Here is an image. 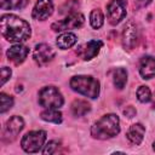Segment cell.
I'll return each instance as SVG.
<instances>
[{"label": "cell", "mask_w": 155, "mask_h": 155, "mask_svg": "<svg viewBox=\"0 0 155 155\" xmlns=\"http://www.w3.org/2000/svg\"><path fill=\"white\" fill-rule=\"evenodd\" d=\"M28 0H1L2 10H22L28 5Z\"/></svg>", "instance_id": "21"}, {"label": "cell", "mask_w": 155, "mask_h": 155, "mask_svg": "<svg viewBox=\"0 0 155 155\" xmlns=\"http://www.w3.org/2000/svg\"><path fill=\"white\" fill-rule=\"evenodd\" d=\"M102 47H103L102 40H90V41L80 45L76 48L75 53L82 61H91L99 53Z\"/></svg>", "instance_id": "10"}, {"label": "cell", "mask_w": 155, "mask_h": 155, "mask_svg": "<svg viewBox=\"0 0 155 155\" xmlns=\"http://www.w3.org/2000/svg\"><path fill=\"white\" fill-rule=\"evenodd\" d=\"M59 145H61V143L58 140H50L46 145H44V149L41 150V153L42 154H54V153H57Z\"/></svg>", "instance_id": "25"}, {"label": "cell", "mask_w": 155, "mask_h": 155, "mask_svg": "<svg viewBox=\"0 0 155 155\" xmlns=\"http://www.w3.org/2000/svg\"><path fill=\"white\" fill-rule=\"evenodd\" d=\"M90 24L93 29H99L103 27L104 24V15L102 12V10L99 8H94L91 11L90 13Z\"/></svg>", "instance_id": "20"}, {"label": "cell", "mask_w": 155, "mask_h": 155, "mask_svg": "<svg viewBox=\"0 0 155 155\" xmlns=\"http://www.w3.org/2000/svg\"><path fill=\"white\" fill-rule=\"evenodd\" d=\"M40 117L44 121L47 122H53V124H61L63 121V115L58 109H53V108H48L45 109L44 111H41Z\"/></svg>", "instance_id": "18"}, {"label": "cell", "mask_w": 155, "mask_h": 155, "mask_svg": "<svg viewBox=\"0 0 155 155\" xmlns=\"http://www.w3.org/2000/svg\"><path fill=\"white\" fill-rule=\"evenodd\" d=\"M127 70L122 67H119L114 70V74H113V82H114V86L117 88V90H122L127 82Z\"/></svg>", "instance_id": "19"}, {"label": "cell", "mask_w": 155, "mask_h": 155, "mask_svg": "<svg viewBox=\"0 0 155 155\" xmlns=\"http://www.w3.org/2000/svg\"><path fill=\"white\" fill-rule=\"evenodd\" d=\"M69 86L73 91L91 99L98 98L101 92L99 81L91 75H74L69 81Z\"/></svg>", "instance_id": "3"}, {"label": "cell", "mask_w": 155, "mask_h": 155, "mask_svg": "<svg viewBox=\"0 0 155 155\" xmlns=\"http://www.w3.org/2000/svg\"><path fill=\"white\" fill-rule=\"evenodd\" d=\"M153 150L155 151V140H154V143H153Z\"/></svg>", "instance_id": "29"}, {"label": "cell", "mask_w": 155, "mask_h": 155, "mask_svg": "<svg viewBox=\"0 0 155 155\" xmlns=\"http://www.w3.org/2000/svg\"><path fill=\"white\" fill-rule=\"evenodd\" d=\"M76 42H78V36L70 31L62 33L61 35H58V38L56 40V45L59 50H68V48L73 47Z\"/></svg>", "instance_id": "16"}, {"label": "cell", "mask_w": 155, "mask_h": 155, "mask_svg": "<svg viewBox=\"0 0 155 155\" xmlns=\"http://www.w3.org/2000/svg\"><path fill=\"white\" fill-rule=\"evenodd\" d=\"M84 23H85V16L80 12H73V13H69L64 19L52 23L51 29L53 31H65L70 29L81 28Z\"/></svg>", "instance_id": "7"}, {"label": "cell", "mask_w": 155, "mask_h": 155, "mask_svg": "<svg viewBox=\"0 0 155 155\" xmlns=\"http://www.w3.org/2000/svg\"><path fill=\"white\" fill-rule=\"evenodd\" d=\"M151 1H153V0H136L138 7H145V6H148Z\"/></svg>", "instance_id": "28"}, {"label": "cell", "mask_w": 155, "mask_h": 155, "mask_svg": "<svg viewBox=\"0 0 155 155\" xmlns=\"http://www.w3.org/2000/svg\"><path fill=\"white\" fill-rule=\"evenodd\" d=\"M11 75H12L11 68H8V67H2L1 68V86H4L6 84V81L10 80Z\"/></svg>", "instance_id": "26"}, {"label": "cell", "mask_w": 155, "mask_h": 155, "mask_svg": "<svg viewBox=\"0 0 155 155\" xmlns=\"http://www.w3.org/2000/svg\"><path fill=\"white\" fill-rule=\"evenodd\" d=\"M38 102L45 109H59L64 104V98L56 86H45L39 91Z\"/></svg>", "instance_id": "4"}, {"label": "cell", "mask_w": 155, "mask_h": 155, "mask_svg": "<svg viewBox=\"0 0 155 155\" xmlns=\"http://www.w3.org/2000/svg\"><path fill=\"white\" fill-rule=\"evenodd\" d=\"M136 114H137V110H136V108L132 107V105H128V107H126V108L124 109V115H125L126 117H128V119H132L133 116H136Z\"/></svg>", "instance_id": "27"}, {"label": "cell", "mask_w": 155, "mask_h": 155, "mask_svg": "<svg viewBox=\"0 0 155 155\" xmlns=\"http://www.w3.org/2000/svg\"><path fill=\"white\" fill-rule=\"evenodd\" d=\"M71 114L74 116H84L86 115L87 113L91 111V104L87 102V101H84V99H75L73 103H71Z\"/></svg>", "instance_id": "17"}, {"label": "cell", "mask_w": 155, "mask_h": 155, "mask_svg": "<svg viewBox=\"0 0 155 155\" xmlns=\"http://www.w3.org/2000/svg\"><path fill=\"white\" fill-rule=\"evenodd\" d=\"M137 99L140 102V103H149L151 101V91L148 86L145 85H140L138 88H137Z\"/></svg>", "instance_id": "22"}, {"label": "cell", "mask_w": 155, "mask_h": 155, "mask_svg": "<svg viewBox=\"0 0 155 155\" xmlns=\"http://www.w3.org/2000/svg\"><path fill=\"white\" fill-rule=\"evenodd\" d=\"M144 133H145V127L140 122H137L130 126V128L126 132V138L131 144L139 145L143 142Z\"/></svg>", "instance_id": "15"}, {"label": "cell", "mask_w": 155, "mask_h": 155, "mask_svg": "<svg viewBox=\"0 0 155 155\" xmlns=\"http://www.w3.org/2000/svg\"><path fill=\"white\" fill-rule=\"evenodd\" d=\"M1 34L11 42H22L30 38L31 29L29 23L12 13H5L1 16Z\"/></svg>", "instance_id": "1"}, {"label": "cell", "mask_w": 155, "mask_h": 155, "mask_svg": "<svg viewBox=\"0 0 155 155\" xmlns=\"http://www.w3.org/2000/svg\"><path fill=\"white\" fill-rule=\"evenodd\" d=\"M13 97L1 92L0 93V113L1 114H5L7 110H10L12 107H13Z\"/></svg>", "instance_id": "23"}, {"label": "cell", "mask_w": 155, "mask_h": 155, "mask_svg": "<svg viewBox=\"0 0 155 155\" xmlns=\"http://www.w3.org/2000/svg\"><path fill=\"white\" fill-rule=\"evenodd\" d=\"M79 7V1L78 0H68L65 1L61 7H59V13L62 15H69L75 12V10Z\"/></svg>", "instance_id": "24"}, {"label": "cell", "mask_w": 155, "mask_h": 155, "mask_svg": "<svg viewBox=\"0 0 155 155\" xmlns=\"http://www.w3.org/2000/svg\"><path fill=\"white\" fill-rule=\"evenodd\" d=\"M29 54V47H27L25 45H22L21 42H17L16 45H12L7 51H6V56L7 59L11 61L12 63H15L16 65L22 64L25 58Z\"/></svg>", "instance_id": "13"}, {"label": "cell", "mask_w": 155, "mask_h": 155, "mask_svg": "<svg viewBox=\"0 0 155 155\" xmlns=\"http://www.w3.org/2000/svg\"><path fill=\"white\" fill-rule=\"evenodd\" d=\"M139 74L142 79L149 80L155 76V57L144 56L139 62Z\"/></svg>", "instance_id": "14"}, {"label": "cell", "mask_w": 155, "mask_h": 155, "mask_svg": "<svg viewBox=\"0 0 155 155\" xmlns=\"http://www.w3.org/2000/svg\"><path fill=\"white\" fill-rule=\"evenodd\" d=\"M127 0H110L107 5V19L111 25L119 24L126 17Z\"/></svg>", "instance_id": "8"}, {"label": "cell", "mask_w": 155, "mask_h": 155, "mask_svg": "<svg viewBox=\"0 0 155 155\" xmlns=\"http://www.w3.org/2000/svg\"><path fill=\"white\" fill-rule=\"evenodd\" d=\"M53 8L52 0H38L31 11V17L36 21H45L53 13Z\"/></svg>", "instance_id": "12"}, {"label": "cell", "mask_w": 155, "mask_h": 155, "mask_svg": "<svg viewBox=\"0 0 155 155\" xmlns=\"http://www.w3.org/2000/svg\"><path fill=\"white\" fill-rule=\"evenodd\" d=\"M54 56H56L54 50L50 45L44 44V42L38 44L33 51V58H34L35 63L40 67H44V65L48 64L50 62H52Z\"/></svg>", "instance_id": "11"}, {"label": "cell", "mask_w": 155, "mask_h": 155, "mask_svg": "<svg viewBox=\"0 0 155 155\" xmlns=\"http://www.w3.org/2000/svg\"><path fill=\"white\" fill-rule=\"evenodd\" d=\"M120 133V119L116 114H105L91 127V136L94 139L105 140Z\"/></svg>", "instance_id": "2"}, {"label": "cell", "mask_w": 155, "mask_h": 155, "mask_svg": "<svg viewBox=\"0 0 155 155\" xmlns=\"http://www.w3.org/2000/svg\"><path fill=\"white\" fill-rule=\"evenodd\" d=\"M24 128V120L22 116L13 115L11 116L4 125L1 131V142L2 143H12L17 139L18 134Z\"/></svg>", "instance_id": "6"}, {"label": "cell", "mask_w": 155, "mask_h": 155, "mask_svg": "<svg viewBox=\"0 0 155 155\" xmlns=\"http://www.w3.org/2000/svg\"><path fill=\"white\" fill-rule=\"evenodd\" d=\"M46 138H47V134L42 130L29 131L22 137L21 148L28 154L39 153L41 150V148H44Z\"/></svg>", "instance_id": "5"}, {"label": "cell", "mask_w": 155, "mask_h": 155, "mask_svg": "<svg viewBox=\"0 0 155 155\" xmlns=\"http://www.w3.org/2000/svg\"><path fill=\"white\" fill-rule=\"evenodd\" d=\"M139 41V30L133 21H128L122 30V46L126 51H132Z\"/></svg>", "instance_id": "9"}]
</instances>
